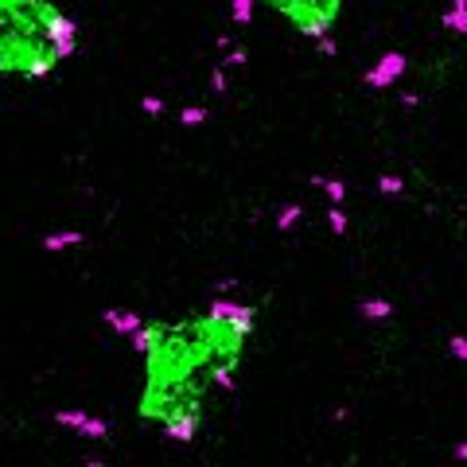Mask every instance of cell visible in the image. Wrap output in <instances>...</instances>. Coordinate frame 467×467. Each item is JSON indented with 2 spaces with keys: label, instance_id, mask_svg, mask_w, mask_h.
<instances>
[{
  "label": "cell",
  "instance_id": "obj_1",
  "mask_svg": "<svg viewBox=\"0 0 467 467\" xmlns=\"http://www.w3.org/2000/svg\"><path fill=\"white\" fill-rule=\"evenodd\" d=\"M257 312L245 304H210L179 319L136 324L141 397L136 417L167 440H195L218 390H234L238 366L253 339Z\"/></svg>",
  "mask_w": 467,
  "mask_h": 467
},
{
  "label": "cell",
  "instance_id": "obj_2",
  "mask_svg": "<svg viewBox=\"0 0 467 467\" xmlns=\"http://www.w3.org/2000/svg\"><path fill=\"white\" fill-rule=\"evenodd\" d=\"M78 51V27L51 0H0V78H47Z\"/></svg>",
  "mask_w": 467,
  "mask_h": 467
},
{
  "label": "cell",
  "instance_id": "obj_3",
  "mask_svg": "<svg viewBox=\"0 0 467 467\" xmlns=\"http://www.w3.org/2000/svg\"><path fill=\"white\" fill-rule=\"evenodd\" d=\"M253 4L281 16L296 35L316 39L324 43V51H331V32L343 16V0H253Z\"/></svg>",
  "mask_w": 467,
  "mask_h": 467
}]
</instances>
